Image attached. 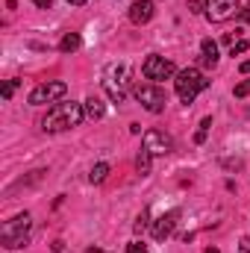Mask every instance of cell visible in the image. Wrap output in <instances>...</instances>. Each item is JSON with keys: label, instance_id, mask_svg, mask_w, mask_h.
Returning a JSON list of instances; mask_svg holds the SVG:
<instances>
[{"label": "cell", "instance_id": "obj_15", "mask_svg": "<svg viewBox=\"0 0 250 253\" xmlns=\"http://www.w3.org/2000/svg\"><path fill=\"white\" fill-rule=\"evenodd\" d=\"M77 47H80V33H65L62 42H59V50L62 53H74Z\"/></svg>", "mask_w": 250, "mask_h": 253}, {"label": "cell", "instance_id": "obj_10", "mask_svg": "<svg viewBox=\"0 0 250 253\" xmlns=\"http://www.w3.org/2000/svg\"><path fill=\"white\" fill-rule=\"evenodd\" d=\"M177 221H180V212H177V209H171V212L159 215V218L153 221V239H156V242H165V239L174 233Z\"/></svg>", "mask_w": 250, "mask_h": 253}, {"label": "cell", "instance_id": "obj_9", "mask_svg": "<svg viewBox=\"0 0 250 253\" xmlns=\"http://www.w3.org/2000/svg\"><path fill=\"white\" fill-rule=\"evenodd\" d=\"M239 12V0H206V18L221 24Z\"/></svg>", "mask_w": 250, "mask_h": 253}, {"label": "cell", "instance_id": "obj_21", "mask_svg": "<svg viewBox=\"0 0 250 253\" xmlns=\"http://www.w3.org/2000/svg\"><path fill=\"white\" fill-rule=\"evenodd\" d=\"M233 94H236V97H248V94H250V80H248V83H239Z\"/></svg>", "mask_w": 250, "mask_h": 253}, {"label": "cell", "instance_id": "obj_1", "mask_svg": "<svg viewBox=\"0 0 250 253\" xmlns=\"http://www.w3.org/2000/svg\"><path fill=\"white\" fill-rule=\"evenodd\" d=\"M85 118V106L83 103H53L47 109V115L42 118V129L44 132H65V129H74V126L83 124Z\"/></svg>", "mask_w": 250, "mask_h": 253}, {"label": "cell", "instance_id": "obj_23", "mask_svg": "<svg viewBox=\"0 0 250 253\" xmlns=\"http://www.w3.org/2000/svg\"><path fill=\"white\" fill-rule=\"evenodd\" d=\"M126 253H150L141 242H132V245H126Z\"/></svg>", "mask_w": 250, "mask_h": 253}, {"label": "cell", "instance_id": "obj_3", "mask_svg": "<svg viewBox=\"0 0 250 253\" xmlns=\"http://www.w3.org/2000/svg\"><path fill=\"white\" fill-rule=\"evenodd\" d=\"M174 88H177L180 100L188 106V103H194V97H197L203 88H209V80H206V77H203L197 68H183V71H177Z\"/></svg>", "mask_w": 250, "mask_h": 253}, {"label": "cell", "instance_id": "obj_30", "mask_svg": "<svg viewBox=\"0 0 250 253\" xmlns=\"http://www.w3.org/2000/svg\"><path fill=\"white\" fill-rule=\"evenodd\" d=\"M206 253H221V251H218V248H209V251H206Z\"/></svg>", "mask_w": 250, "mask_h": 253}, {"label": "cell", "instance_id": "obj_8", "mask_svg": "<svg viewBox=\"0 0 250 253\" xmlns=\"http://www.w3.org/2000/svg\"><path fill=\"white\" fill-rule=\"evenodd\" d=\"M141 147H144L147 153H153V156H165V153L174 150V141H171V135H165L162 129H147Z\"/></svg>", "mask_w": 250, "mask_h": 253}, {"label": "cell", "instance_id": "obj_12", "mask_svg": "<svg viewBox=\"0 0 250 253\" xmlns=\"http://www.w3.org/2000/svg\"><path fill=\"white\" fill-rule=\"evenodd\" d=\"M218 44L212 42V39H203V44H200V62L206 65V68H215L218 65Z\"/></svg>", "mask_w": 250, "mask_h": 253}, {"label": "cell", "instance_id": "obj_29", "mask_svg": "<svg viewBox=\"0 0 250 253\" xmlns=\"http://www.w3.org/2000/svg\"><path fill=\"white\" fill-rule=\"evenodd\" d=\"M85 253H103V251H100V248H88Z\"/></svg>", "mask_w": 250, "mask_h": 253}, {"label": "cell", "instance_id": "obj_7", "mask_svg": "<svg viewBox=\"0 0 250 253\" xmlns=\"http://www.w3.org/2000/svg\"><path fill=\"white\" fill-rule=\"evenodd\" d=\"M65 91H68V85H65L62 80H53V83H42V85H36V88L30 91V103H33V106H44V103H53V100L65 97Z\"/></svg>", "mask_w": 250, "mask_h": 253}, {"label": "cell", "instance_id": "obj_18", "mask_svg": "<svg viewBox=\"0 0 250 253\" xmlns=\"http://www.w3.org/2000/svg\"><path fill=\"white\" fill-rule=\"evenodd\" d=\"M18 85H21V80H6V83H3V91H0V94H3V100H9V97L15 94V88H18Z\"/></svg>", "mask_w": 250, "mask_h": 253}, {"label": "cell", "instance_id": "obj_13", "mask_svg": "<svg viewBox=\"0 0 250 253\" xmlns=\"http://www.w3.org/2000/svg\"><path fill=\"white\" fill-rule=\"evenodd\" d=\"M83 106H85V118H91V121H100V118L106 115V106H103V100H100V97H94V94H91V97H88Z\"/></svg>", "mask_w": 250, "mask_h": 253}, {"label": "cell", "instance_id": "obj_25", "mask_svg": "<svg viewBox=\"0 0 250 253\" xmlns=\"http://www.w3.org/2000/svg\"><path fill=\"white\" fill-rule=\"evenodd\" d=\"M239 15H242V21H248V24H250V6H245V9H239Z\"/></svg>", "mask_w": 250, "mask_h": 253}, {"label": "cell", "instance_id": "obj_28", "mask_svg": "<svg viewBox=\"0 0 250 253\" xmlns=\"http://www.w3.org/2000/svg\"><path fill=\"white\" fill-rule=\"evenodd\" d=\"M68 3H71V6H83L85 0H68Z\"/></svg>", "mask_w": 250, "mask_h": 253}, {"label": "cell", "instance_id": "obj_5", "mask_svg": "<svg viewBox=\"0 0 250 253\" xmlns=\"http://www.w3.org/2000/svg\"><path fill=\"white\" fill-rule=\"evenodd\" d=\"M135 100L150 112V115H159V112H165V103H168V94L156 85V83H141V85H135Z\"/></svg>", "mask_w": 250, "mask_h": 253}, {"label": "cell", "instance_id": "obj_6", "mask_svg": "<svg viewBox=\"0 0 250 253\" xmlns=\"http://www.w3.org/2000/svg\"><path fill=\"white\" fill-rule=\"evenodd\" d=\"M141 74L147 77V80H153V83H159V80H168V77H174L177 74V68L171 59H165V56H159V53H150L144 65H141Z\"/></svg>", "mask_w": 250, "mask_h": 253}, {"label": "cell", "instance_id": "obj_17", "mask_svg": "<svg viewBox=\"0 0 250 253\" xmlns=\"http://www.w3.org/2000/svg\"><path fill=\"white\" fill-rule=\"evenodd\" d=\"M209 126H212V118H203V121H200V129H197V135H194V141H197V144H203V141H206Z\"/></svg>", "mask_w": 250, "mask_h": 253}, {"label": "cell", "instance_id": "obj_20", "mask_svg": "<svg viewBox=\"0 0 250 253\" xmlns=\"http://www.w3.org/2000/svg\"><path fill=\"white\" fill-rule=\"evenodd\" d=\"M250 44L248 42H245V39H239V42H236V44H233V50H230V56H239V53H245V50H248Z\"/></svg>", "mask_w": 250, "mask_h": 253}, {"label": "cell", "instance_id": "obj_2", "mask_svg": "<svg viewBox=\"0 0 250 253\" xmlns=\"http://www.w3.org/2000/svg\"><path fill=\"white\" fill-rule=\"evenodd\" d=\"M30 227H33V218H30L27 212L9 218V221L0 227V242H3V248H9V251L24 248L27 239H30Z\"/></svg>", "mask_w": 250, "mask_h": 253}, {"label": "cell", "instance_id": "obj_14", "mask_svg": "<svg viewBox=\"0 0 250 253\" xmlns=\"http://www.w3.org/2000/svg\"><path fill=\"white\" fill-rule=\"evenodd\" d=\"M150 162H153V153H147V150L141 147L138 156H135V171H138L141 177H147V174H150Z\"/></svg>", "mask_w": 250, "mask_h": 253}, {"label": "cell", "instance_id": "obj_16", "mask_svg": "<svg viewBox=\"0 0 250 253\" xmlns=\"http://www.w3.org/2000/svg\"><path fill=\"white\" fill-rule=\"evenodd\" d=\"M106 177H109V165H106V162H97V165L91 168V174H88L91 183H103Z\"/></svg>", "mask_w": 250, "mask_h": 253}, {"label": "cell", "instance_id": "obj_24", "mask_svg": "<svg viewBox=\"0 0 250 253\" xmlns=\"http://www.w3.org/2000/svg\"><path fill=\"white\" fill-rule=\"evenodd\" d=\"M239 253H250V236H245V239L239 242Z\"/></svg>", "mask_w": 250, "mask_h": 253}, {"label": "cell", "instance_id": "obj_22", "mask_svg": "<svg viewBox=\"0 0 250 253\" xmlns=\"http://www.w3.org/2000/svg\"><path fill=\"white\" fill-rule=\"evenodd\" d=\"M203 6H206V0H188V12H194V15L197 12H206Z\"/></svg>", "mask_w": 250, "mask_h": 253}, {"label": "cell", "instance_id": "obj_11", "mask_svg": "<svg viewBox=\"0 0 250 253\" xmlns=\"http://www.w3.org/2000/svg\"><path fill=\"white\" fill-rule=\"evenodd\" d=\"M153 0H135L132 6H129V21L135 24V27H141V24H147L150 18H153Z\"/></svg>", "mask_w": 250, "mask_h": 253}, {"label": "cell", "instance_id": "obj_19", "mask_svg": "<svg viewBox=\"0 0 250 253\" xmlns=\"http://www.w3.org/2000/svg\"><path fill=\"white\" fill-rule=\"evenodd\" d=\"M132 230H135V233H144V230H147V209H141V215L135 218V224H132Z\"/></svg>", "mask_w": 250, "mask_h": 253}, {"label": "cell", "instance_id": "obj_27", "mask_svg": "<svg viewBox=\"0 0 250 253\" xmlns=\"http://www.w3.org/2000/svg\"><path fill=\"white\" fill-rule=\"evenodd\" d=\"M239 71H242V74H250V59H245V62L239 65Z\"/></svg>", "mask_w": 250, "mask_h": 253}, {"label": "cell", "instance_id": "obj_26", "mask_svg": "<svg viewBox=\"0 0 250 253\" xmlns=\"http://www.w3.org/2000/svg\"><path fill=\"white\" fill-rule=\"evenodd\" d=\"M33 3H36L39 9H50V0H33Z\"/></svg>", "mask_w": 250, "mask_h": 253}, {"label": "cell", "instance_id": "obj_4", "mask_svg": "<svg viewBox=\"0 0 250 253\" xmlns=\"http://www.w3.org/2000/svg\"><path fill=\"white\" fill-rule=\"evenodd\" d=\"M126 85H129V68L126 65H109L103 71V88L115 103H124Z\"/></svg>", "mask_w": 250, "mask_h": 253}]
</instances>
